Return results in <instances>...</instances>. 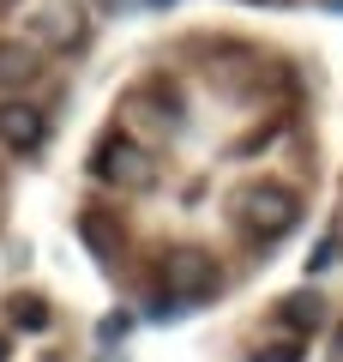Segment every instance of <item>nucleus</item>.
I'll return each instance as SVG.
<instances>
[{"label": "nucleus", "instance_id": "nucleus-12", "mask_svg": "<svg viewBox=\"0 0 343 362\" xmlns=\"http://www.w3.org/2000/svg\"><path fill=\"white\" fill-rule=\"evenodd\" d=\"M6 6H18V0H0V13H6Z\"/></svg>", "mask_w": 343, "mask_h": 362}, {"label": "nucleus", "instance_id": "nucleus-3", "mask_svg": "<svg viewBox=\"0 0 343 362\" xmlns=\"http://www.w3.org/2000/svg\"><path fill=\"white\" fill-rule=\"evenodd\" d=\"M90 175H97L102 187H151L157 163H151V151H145L139 139L109 133V139L97 145V157H90Z\"/></svg>", "mask_w": 343, "mask_h": 362}, {"label": "nucleus", "instance_id": "nucleus-4", "mask_svg": "<svg viewBox=\"0 0 343 362\" xmlns=\"http://www.w3.org/2000/svg\"><path fill=\"white\" fill-rule=\"evenodd\" d=\"M49 139V121H42L37 103H0V145L6 151H37V145Z\"/></svg>", "mask_w": 343, "mask_h": 362}, {"label": "nucleus", "instance_id": "nucleus-7", "mask_svg": "<svg viewBox=\"0 0 343 362\" xmlns=\"http://www.w3.org/2000/svg\"><path fill=\"white\" fill-rule=\"evenodd\" d=\"M277 320L289 326V332H313V326L325 320V302H319L313 290H295V296H283V302H277Z\"/></svg>", "mask_w": 343, "mask_h": 362}, {"label": "nucleus", "instance_id": "nucleus-10", "mask_svg": "<svg viewBox=\"0 0 343 362\" xmlns=\"http://www.w3.org/2000/svg\"><path fill=\"white\" fill-rule=\"evenodd\" d=\"M49 37L61 42V49H73V42H78V18L73 13H49Z\"/></svg>", "mask_w": 343, "mask_h": 362}, {"label": "nucleus", "instance_id": "nucleus-6", "mask_svg": "<svg viewBox=\"0 0 343 362\" xmlns=\"http://www.w3.org/2000/svg\"><path fill=\"white\" fill-rule=\"evenodd\" d=\"M42 73V54L30 42H0V85H30Z\"/></svg>", "mask_w": 343, "mask_h": 362}, {"label": "nucleus", "instance_id": "nucleus-11", "mask_svg": "<svg viewBox=\"0 0 343 362\" xmlns=\"http://www.w3.org/2000/svg\"><path fill=\"white\" fill-rule=\"evenodd\" d=\"M337 356H343V326H337Z\"/></svg>", "mask_w": 343, "mask_h": 362}, {"label": "nucleus", "instance_id": "nucleus-9", "mask_svg": "<svg viewBox=\"0 0 343 362\" xmlns=\"http://www.w3.org/2000/svg\"><path fill=\"white\" fill-rule=\"evenodd\" d=\"M253 362H301V338H283V344H259Z\"/></svg>", "mask_w": 343, "mask_h": 362}, {"label": "nucleus", "instance_id": "nucleus-8", "mask_svg": "<svg viewBox=\"0 0 343 362\" xmlns=\"http://www.w3.org/2000/svg\"><path fill=\"white\" fill-rule=\"evenodd\" d=\"M6 314H13L18 332H42V326H49V302H42V296H13Z\"/></svg>", "mask_w": 343, "mask_h": 362}, {"label": "nucleus", "instance_id": "nucleus-13", "mask_svg": "<svg viewBox=\"0 0 343 362\" xmlns=\"http://www.w3.org/2000/svg\"><path fill=\"white\" fill-rule=\"evenodd\" d=\"M0 362H6V338H0Z\"/></svg>", "mask_w": 343, "mask_h": 362}, {"label": "nucleus", "instance_id": "nucleus-1", "mask_svg": "<svg viewBox=\"0 0 343 362\" xmlns=\"http://www.w3.org/2000/svg\"><path fill=\"white\" fill-rule=\"evenodd\" d=\"M235 223H241L253 242H283V235L301 223V199L283 187V181H253L235 194Z\"/></svg>", "mask_w": 343, "mask_h": 362}, {"label": "nucleus", "instance_id": "nucleus-2", "mask_svg": "<svg viewBox=\"0 0 343 362\" xmlns=\"http://www.w3.org/2000/svg\"><path fill=\"white\" fill-rule=\"evenodd\" d=\"M217 290H223V272H217V259L205 254V247H175V254L163 259V296L175 302V308L211 302Z\"/></svg>", "mask_w": 343, "mask_h": 362}, {"label": "nucleus", "instance_id": "nucleus-5", "mask_svg": "<svg viewBox=\"0 0 343 362\" xmlns=\"http://www.w3.org/2000/svg\"><path fill=\"white\" fill-rule=\"evenodd\" d=\"M78 242H85L102 266H121V254H127V230H121L109 211H85V218H78Z\"/></svg>", "mask_w": 343, "mask_h": 362}]
</instances>
